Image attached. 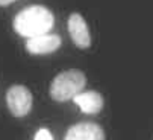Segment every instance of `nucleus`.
Instances as JSON below:
<instances>
[{
  "instance_id": "39448f33",
  "label": "nucleus",
  "mask_w": 153,
  "mask_h": 140,
  "mask_svg": "<svg viewBox=\"0 0 153 140\" xmlns=\"http://www.w3.org/2000/svg\"><path fill=\"white\" fill-rule=\"evenodd\" d=\"M68 32L73 43L79 49H88L91 46V34L88 25H86L85 18L80 14L73 12L68 17Z\"/></svg>"
},
{
  "instance_id": "6e6552de",
  "label": "nucleus",
  "mask_w": 153,
  "mask_h": 140,
  "mask_svg": "<svg viewBox=\"0 0 153 140\" xmlns=\"http://www.w3.org/2000/svg\"><path fill=\"white\" fill-rule=\"evenodd\" d=\"M33 138H35V140H46V138H47V140H52L53 135L49 132V129H46V128H39Z\"/></svg>"
},
{
  "instance_id": "7ed1b4c3",
  "label": "nucleus",
  "mask_w": 153,
  "mask_h": 140,
  "mask_svg": "<svg viewBox=\"0 0 153 140\" xmlns=\"http://www.w3.org/2000/svg\"><path fill=\"white\" fill-rule=\"evenodd\" d=\"M6 105L15 117H25L32 110L33 96L27 87L12 85L6 91Z\"/></svg>"
},
{
  "instance_id": "f257e3e1",
  "label": "nucleus",
  "mask_w": 153,
  "mask_h": 140,
  "mask_svg": "<svg viewBox=\"0 0 153 140\" xmlns=\"http://www.w3.org/2000/svg\"><path fill=\"white\" fill-rule=\"evenodd\" d=\"M55 25V17L52 11L42 5H30L21 9L12 21L14 31L21 37H35L47 34Z\"/></svg>"
},
{
  "instance_id": "f03ea898",
  "label": "nucleus",
  "mask_w": 153,
  "mask_h": 140,
  "mask_svg": "<svg viewBox=\"0 0 153 140\" xmlns=\"http://www.w3.org/2000/svg\"><path fill=\"white\" fill-rule=\"evenodd\" d=\"M86 78L80 70H65L56 75L50 84V98L56 102H67L83 90Z\"/></svg>"
},
{
  "instance_id": "0eeeda50",
  "label": "nucleus",
  "mask_w": 153,
  "mask_h": 140,
  "mask_svg": "<svg viewBox=\"0 0 153 140\" xmlns=\"http://www.w3.org/2000/svg\"><path fill=\"white\" fill-rule=\"evenodd\" d=\"M73 101L85 114H97L103 108V98L96 90H82L73 98Z\"/></svg>"
},
{
  "instance_id": "20e7f679",
  "label": "nucleus",
  "mask_w": 153,
  "mask_h": 140,
  "mask_svg": "<svg viewBox=\"0 0 153 140\" xmlns=\"http://www.w3.org/2000/svg\"><path fill=\"white\" fill-rule=\"evenodd\" d=\"M62 44V40L58 34H41L27 38L26 50L32 55H47L56 52Z\"/></svg>"
},
{
  "instance_id": "1a4fd4ad",
  "label": "nucleus",
  "mask_w": 153,
  "mask_h": 140,
  "mask_svg": "<svg viewBox=\"0 0 153 140\" xmlns=\"http://www.w3.org/2000/svg\"><path fill=\"white\" fill-rule=\"evenodd\" d=\"M14 2H17V0H0V6H8Z\"/></svg>"
},
{
  "instance_id": "423d86ee",
  "label": "nucleus",
  "mask_w": 153,
  "mask_h": 140,
  "mask_svg": "<svg viewBox=\"0 0 153 140\" xmlns=\"http://www.w3.org/2000/svg\"><path fill=\"white\" fill-rule=\"evenodd\" d=\"M105 132L94 122H79L68 128L65 140H103Z\"/></svg>"
}]
</instances>
